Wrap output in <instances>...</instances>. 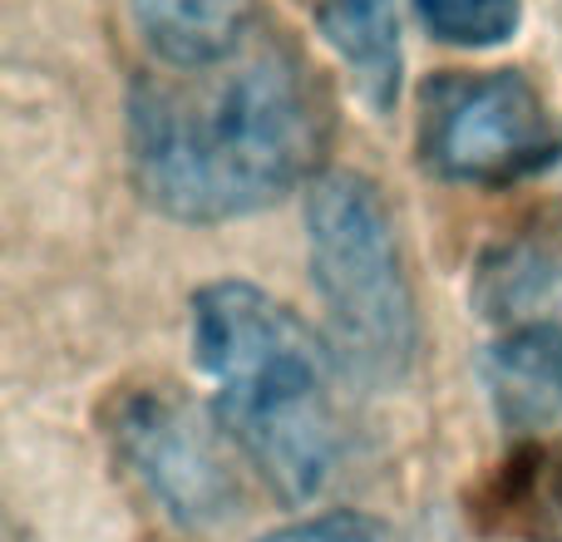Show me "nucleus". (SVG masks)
<instances>
[{
  "mask_svg": "<svg viewBox=\"0 0 562 542\" xmlns=\"http://www.w3.org/2000/svg\"><path fill=\"white\" fill-rule=\"evenodd\" d=\"M415 10L429 35L454 49H494L524 20V0H415Z\"/></svg>",
  "mask_w": 562,
  "mask_h": 542,
  "instance_id": "9d476101",
  "label": "nucleus"
},
{
  "mask_svg": "<svg viewBox=\"0 0 562 542\" xmlns=\"http://www.w3.org/2000/svg\"><path fill=\"white\" fill-rule=\"evenodd\" d=\"M257 542H380L375 523L360 513H311L296 523H281Z\"/></svg>",
  "mask_w": 562,
  "mask_h": 542,
  "instance_id": "9b49d317",
  "label": "nucleus"
},
{
  "mask_svg": "<svg viewBox=\"0 0 562 542\" xmlns=\"http://www.w3.org/2000/svg\"><path fill=\"white\" fill-rule=\"evenodd\" d=\"M484 385L504 429H553L562 415V330L548 320H514L484 350Z\"/></svg>",
  "mask_w": 562,
  "mask_h": 542,
  "instance_id": "423d86ee",
  "label": "nucleus"
},
{
  "mask_svg": "<svg viewBox=\"0 0 562 542\" xmlns=\"http://www.w3.org/2000/svg\"><path fill=\"white\" fill-rule=\"evenodd\" d=\"M321 35L346 65L356 94L375 114L395 109L400 75H405V49H400V15L395 0H321L316 10Z\"/></svg>",
  "mask_w": 562,
  "mask_h": 542,
  "instance_id": "6e6552de",
  "label": "nucleus"
},
{
  "mask_svg": "<svg viewBox=\"0 0 562 542\" xmlns=\"http://www.w3.org/2000/svg\"><path fill=\"white\" fill-rule=\"evenodd\" d=\"M193 365L213 415L257 478L286 504H311L340 468V360L306 320L252 281L193 296Z\"/></svg>",
  "mask_w": 562,
  "mask_h": 542,
  "instance_id": "f03ea898",
  "label": "nucleus"
},
{
  "mask_svg": "<svg viewBox=\"0 0 562 542\" xmlns=\"http://www.w3.org/2000/svg\"><path fill=\"white\" fill-rule=\"evenodd\" d=\"M128 173L154 213L217 227L316 183L330 99L286 30L267 20L207 65H144L128 84Z\"/></svg>",
  "mask_w": 562,
  "mask_h": 542,
  "instance_id": "f257e3e1",
  "label": "nucleus"
},
{
  "mask_svg": "<svg viewBox=\"0 0 562 542\" xmlns=\"http://www.w3.org/2000/svg\"><path fill=\"white\" fill-rule=\"evenodd\" d=\"M508 528L528 542H562V439L533 449L504 494Z\"/></svg>",
  "mask_w": 562,
  "mask_h": 542,
  "instance_id": "1a4fd4ad",
  "label": "nucleus"
},
{
  "mask_svg": "<svg viewBox=\"0 0 562 542\" xmlns=\"http://www.w3.org/2000/svg\"><path fill=\"white\" fill-rule=\"evenodd\" d=\"M419 158L464 188H514L562 158V124L514 69L439 75L419 104Z\"/></svg>",
  "mask_w": 562,
  "mask_h": 542,
  "instance_id": "20e7f679",
  "label": "nucleus"
},
{
  "mask_svg": "<svg viewBox=\"0 0 562 542\" xmlns=\"http://www.w3.org/2000/svg\"><path fill=\"white\" fill-rule=\"evenodd\" d=\"M109 454L148 508L178 528H217L237 513L233 439L173 389H128L109 409Z\"/></svg>",
  "mask_w": 562,
  "mask_h": 542,
  "instance_id": "39448f33",
  "label": "nucleus"
},
{
  "mask_svg": "<svg viewBox=\"0 0 562 542\" xmlns=\"http://www.w3.org/2000/svg\"><path fill=\"white\" fill-rule=\"evenodd\" d=\"M148 65H207L267 25L262 0H128Z\"/></svg>",
  "mask_w": 562,
  "mask_h": 542,
  "instance_id": "0eeeda50",
  "label": "nucleus"
},
{
  "mask_svg": "<svg viewBox=\"0 0 562 542\" xmlns=\"http://www.w3.org/2000/svg\"><path fill=\"white\" fill-rule=\"evenodd\" d=\"M306 252L340 370L400 385L419 350V306L385 193L360 173L306 183Z\"/></svg>",
  "mask_w": 562,
  "mask_h": 542,
  "instance_id": "7ed1b4c3",
  "label": "nucleus"
}]
</instances>
